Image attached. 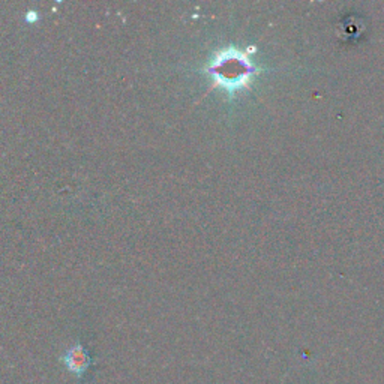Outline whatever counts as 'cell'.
I'll return each instance as SVG.
<instances>
[{
	"instance_id": "2",
	"label": "cell",
	"mask_w": 384,
	"mask_h": 384,
	"mask_svg": "<svg viewBox=\"0 0 384 384\" xmlns=\"http://www.w3.org/2000/svg\"><path fill=\"white\" fill-rule=\"evenodd\" d=\"M65 365L71 372L74 374H83L90 366V356L86 348L80 344L71 347L64 357Z\"/></svg>"
},
{
	"instance_id": "1",
	"label": "cell",
	"mask_w": 384,
	"mask_h": 384,
	"mask_svg": "<svg viewBox=\"0 0 384 384\" xmlns=\"http://www.w3.org/2000/svg\"><path fill=\"white\" fill-rule=\"evenodd\" d=\"M205 73L214 80V86L224 89L230 97L249 88L258 68L249 60L248 54L236 47L218 50L206 65Z\"/></svg>"
},
{
	"instance_id": "3",
	"label": "cell",
	"mask_w": 384,
	"mask_h": 384,
	"mask_svg": "<svg viewBox=\"0 0 384 384\" xmlns=\"http://www.w3.org/2000/svg\"><path fill=\"white\" fill-rule=\"evenodd\" d=\"M39 18V15L36 14V11H27V15H26V21L30 23V25H34V23H36Z\"/></svg>"
}]
</instances>
